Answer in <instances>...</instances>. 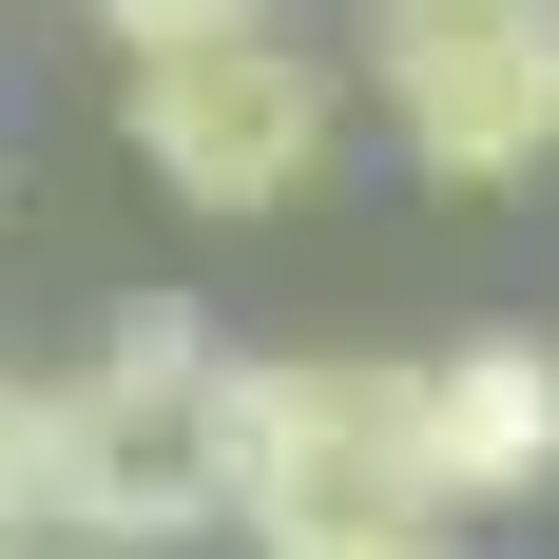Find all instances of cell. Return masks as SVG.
Listing matches in <instances>:
<instances>
[{
	"label": "cell",
	"mask_w": 559,
	"mask_h": 559,
	"mask_svg": "<svg viewBox=\"0 0 559 559\" xmlns=\"http://www.w3.org/2000/svg\"><path fill=\"white\" fill-rule=\"evenodd\" d=\"M116 135H135V174H155L174 213H309L347 155V58H309L289 20H251V39H193V58H116Z\"/></svg>",
	"instance_id": "cell-1"
},
{
	"label": "cell",
	"mask_w": 559,
	"mask_h": 559,
	"mask_svg": "<svg viewBox=\"0 0 559 559\" xmlns=\"http://www.w3.org/2000/svg\"><path fill=\"white\" fill-rule=\"evenodd\" d=\"M58 559H213L231 540V347L213 367H78L39 425Z\"/></svg>",
	"instance_id": "cell-2"
},
{
	"label": "cell",
	"mask_w": 559,
	"mask_h": 559,
	"mask_svg": "<svg viewBox=\"0 0 559 559\" xmlns=\"http://www.w3.org/2000/svg\"><path fill=\"white\" fill-rule=\"evenodd\" d=\"M444 521L405 463V367L367 347H231V540H386Z\"/></svg>",
	"instance_id": "cell-3"
},
{
	"label": "cell",
	"mask_w": 559,
	"mask_h": 559,
	"mask_svg": "<svg viewBox=\"0 0 559 559\" xmlns=\"http://www.w3.org/2000/svg\"><path fill=\"white\" fill-rule=\"evenodd\" d=\"M367 97L425 193H521L559 174V0H425L367 20Z\"/></svg>",
	"instance_id": "cell-4"
},
{
	"label": "cell",
	"mask_w": 559,
	"mask_h": 559,
	"mask_svg": "<svg viewBox=\"0 0 559 559\" xmlns=\"http://www.w3.org/2000/svg\"><path fill=\"white\" fill-rule=\"evenodd\" d=\"M405 463L444 521H540L559 502V329H444L405 367Z\"/></svg>",
	"instance_id": "cell-5"
},
{
	"label": "cell",
	"mask_w": 559,
	"mask_h": 559,
	"mask_svg": "<svg viewBox=\"0 0 559 559\" xmlns=\"http://www.w3.org/2000/svg\"><path fill=\"white\" fill-rule=\"evenodd\" d=\"M116 58H193V39H251V20H289V0H78Z\"/></svg>",
	"instance_id": "cell-6"
},
{
	"label": "cell",
	"mask_w": 559,
	"mask_h": 559,
	"mask_svg": "<svg viewBox=\"0 0 559 559\" xmlns=\"http://www.w3.org/2000/svg\"><path fill=\"white\" fill-rule=\"evenodd\" d=\"M213 309H193V289H116V309H97V367H213Z\"/></svg>",
	"instance_id": "cell-7"
},
{
	"label": "cell",
	"mask_w": 559,
	"mask_h": 559,
	"mask_svg": "<svg viewBox=\"0 0 559 559\" xmlns=\"http://www.w3.org/2000/svg\"><path fill=\"white\" fill-rule=\"evenodd\" d=\"M39 425H58V386L0 367V540H39Z\"/></svg>",
	"instance_id": "cell-8"
},
{
	"label": "cell",
	"mask_w": 559,
	"mask_h": 559,
	"mask_svg": "<svg viewBox=\"0 0 559 559\" xmlns=\"http://www.w3.org/2000/svg\"><path fill=\"white\" fill-rule=\"evenodd\" d=\"M271 559H483L463 521H386V540H271Z\"/></svg>",
	"instance_id": "cell-9"
},
{
	"label": "cell",
	"mask_w": 559,
	"mask_h": 559,
	"mask_svg": "<svg viewBox=\"0 0 559 559\" xmlns=\"http://www.w3.org/2000/svg\"><path fill=\"white\" fill-rule=\"evenodd\" d=\"M367 20H425V0H367Z\"/></svg>",
	"instance_id": "cell-10"
},
{
	"label": "cell",
	"mask_w": 559,
	"mask_h": 559,
	"mask_svg": "<svg viewBox=\"0 0 559 559\" xmlns=\"http://www.w3.org/2000/svg\"><path fill=\"white\" fill-rule=\"evenodd\" d=\"M0 559H58V540H0Z\"/></svg>",
	"instance_id": "cell-11"
}]
</instances>
